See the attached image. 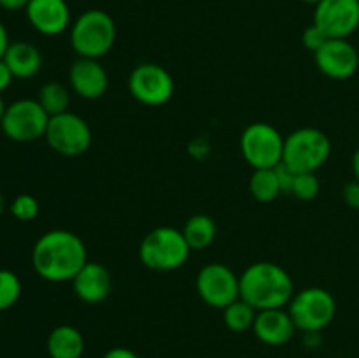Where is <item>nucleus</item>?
Segmentation results:
<instances>
[{"label":"nucleus","mask_w":359,"mask_h":358,"mask_svg":"<svg viewBox=\"0 0 359 358\" xmlns=\"http://www.w3.org/2000/svg\"><path fill=\"white\" fill-rule=\"evenodd\" d=\"M86 263L88 251L83 239L63 228L42 234L32 248V267L49 283H69Z\"/></svg>","instance_id":"obj_1"},{"label":"nucleus","mask_w":359,"mask_h":358,"mask_svg":"<svg viewBox=\"0 0 359 358\" xmlns=\"http://www.w3.org/2000/svg\"><path fill=\"white\" fill-rule=\"evenodd\" d=\"M241 298L256 311L287 307L294 295L293 277L273 262L251 263L238 276Z\"/></svg>","instance_id":"obj_2"},{"label":"nucleus","mask_w":359,"mask_h":358,"mask_svg":"<svg viewBox=\"0 0 359 358\" xmlns=\"http://www.w3.org/2000/svg\"><path fill=\"white\" fill-rule=\"evenodd\" d=\"M118 28L114 18L102 9H88L69 28L70 46L79 58L100 60L114 48Z\"/></svg>","instance_id":"obj_3"},{"label":"nucleus","mask_w":359,"mask_h":358,"mask_svg":"<svg viewBox=\"0 0 359 358\" xmlns=\"http://www.w3.org/2000/svg\"><path fill=\"white\" fill-rule=\"evenodd\" d=\"M191 248L182 230L174 227H156L144 235L139 246V258L147 269L172 272L188 262Z\"/></svg>","instance_id":"obj_4"},{"label":"nucleus","mask_w":359,"mask_h":358,"mask_svg":"<svg viewBox=\"0 0 359 358\" xmlns=\"http://www.w3.org/2000/svg\"><path fill=\"white\" fill-rule=\"evenodd\" d=\"M332 154V142L323 130L304 126L284 137L283 164L293 172H318Z\"/></svg>","instance_id":"obj_5"},{"label":"nucleus","mask_w":359,"mask_h":358,"mask_svg":"<svg viewBox=\"0 0 359 358\" xmlns=\"http://www.w3.org/2000/svg\"><path fill=\"white\" fill-rule=\"evenodd\" d=\"M287 312L293 318L297 330L305 333H318L335 319L337 300L328 290L319 286L294 291L287 304Z\"/></svg>","instance_id":"obj_6"},{"label":"nucleus","mask_w":359,"mask_h":358,"mask_svg":"<svg viewBox=\"0 0 359 358\" xmlns=\"http://www.w3.org/2000/svg\"><path fill=\"white\" fill-rule=\"evenodd\" d=\"M44 139L55 153L67 158H76L90 150L93 133L90 123L83 116L67 111L49 118Z\"/></svg>","instance_id":"obj_7"},{"label":"nucleus","mask_w":359,"mask_h":358,"mask_svg":"<svg viewBox=\"0 0 359 358\" xmlns=\"http://www.w3.org/2000/svg\"><path fill=\"white\" fill-rule=\"evenodd\" d=\"M241 151L244 160L255 168H273L283 161L284 137L273 125L255 121L241 135Z\"/></svg>","instance_id":"obj_8"},{"label":"nucleus","mask_w":359,"mask_h":358,"mask_svg":"<svg viewBox=\"0 0 359 358\" xmlns=\"http://www.w3.org/2000/svg\"><path fill=\"white\" fill-rule=\"evenodd\" d=\"M49 114L37 98H20L9 104L0 121V128L7 139L14 142H34L46 135Z\"/></svg>","instance_id":"obj_9"},{"label":"nucleus","mask_w":359,"mask_h":358,"mask_svg":"<svg viewBox=\"0 0 359 358\" xmlns=\"http://www.w3.org/2000/svg\"><path fill=\"white\" fill-rule=\"evenodd\" d=\"M128 91L137 102L149 107H160L167 104L175 91L174 77L165 67L158 63H139L130 72Z\"/></svg>","instance_id":"obj_10"},{"label":"nucleus","mask_w":359,"mask_h":358,"mask_svg":"<svg viewBox=\"0 0 359 358\" xmlns=\"http://www.w3.org/2000/svg\"><path fill=\"white\" fill-rule=\"evenodd\" d=\"M198 297L207 305L223 311L226 305L241 298V281L228 265L212 262L198 270L195 279Z\"/></svg>","instance_id":"obj_11"},{"label":"nucleus","mask_w":359,"mask_h":358,"mask_svg":"<svg viewBox=\"0 0 359 358\" xmlns=\"http://www.w3.org/2000/svg\"><path fill=\"white\" fill-rule=\"evenodd\" d=\"M312 23L328 39H347L359 27V0H321Z\"/></svg>","instance_id":"obj_12"},{"label":"nucleus","mask_w":359,"mask_h":358,"mask_svg":"<svg viewBox=\"0 0 359 358\" xmlns=\"http://www.w3.org/2000/svg\"><path fill=\"white\" fill-rule=\"evenodd\" d=\"M314 63L330 79L346 81L358 72L359 53L347 39H328L314 53Z\"/></svg>","instance_id":"obj_13"},{"label":"nucleus","mask_w":359,"mask_h":358,"mask_svg":"<svg viewBox=\"0 0 359 358\" xmlns=\"http://www.w3.org/2000/svg\"><path fill=\"white\" fill-rule=\"evenodd\" d=\"M25 14L30 27L46 37L62 35L72 25L67 0H30Z\"/></svg>","instance_id":"obj_14"},{"label":"nucleus","mask_w":359,"mask_h":358,"mask_svg":"<svg viewBox=\"0 0 359 358\" xmlns=\"http://www.w3.org/2000/svg\"><path fill=\"white\" fill-rule=\"evenodd\" d=\"M70 90L84 100H98L109 88V74L100 60L77 58L69 69Z\"/></svg>","instance_id":"obj_15"},{"label":"nucleus","mask_w":359,"mask_h":358,"mask_svg":"<svg viewBox=\"0 0 359 358\" xmlns=\"http://www.w3.org/2000/svg\"><path fill=\"white\" fill-rule=\"evenodd\" d=\"M70 283L76 297L84 304H100L112 291V276L107 267L90 260Z\"/></svg>","instance_id":"obj_16"},{"label":"nucleus","mask_w":359,"mask_h":358,"mask_svg":"<svg viewBox=\"0 0 359 358\" xmlns=\"http://www.w3.org/2000/svg\"><path fill=\"white\" fill-rule=\"evenodd\" d=\"M252 332L266 346H284L293 339L297 326L287 309H265L256 312Z\"/></svg>","instance_id":"obj_17"},{"label":"nucleus","mask_w":359,"mask_h":358,"mask_svg":"<svg viewBox=\"0 0 359 358\" xmlns=\"http://www.w3.org/2000/svg\"><path fill=\"white\" fill-rule=\"evenodd\" d=\"M2 60L13 72L14 79H30L42 69V53L37 46L27 41L11 42Z\"/></svg>","instance_id":"obj_18"},{"label":"nucleus","mask_w":359,"mask_h":358,"mask_svg":"<svg viewBox=\"0 0 359 358\" xmlns=\"http://www.w3.org/2000/svg\"><path fill=\"white\" fill-rule=\"evenodd\" d=\"M46 347L49 358H81L84 353V337L76 326L58 325L49 332Z\"/></svg>","instance_id":"obj_19"},{"label":"nucleus","mask_w":359,"mask_h":358,"mask_svg":"<svg viewBox=\"0 0 359 358\" xmlns=\"http://www.w3.org/2000/svg\"><path fill=\"white\" fill-rule=\"evenodd\" d=\"M182 234H184V239L189 248H191V251H202V249L209 248L214 239H216V221L207 216V214H195V216L186 221Z\"/></svg>","instance_id":"obj_20"},{"label":"nucleus","mask_w":359,"mask_h":358,"mask_svg":"<svg viewBox=\"0 0 359 358\" xmlns=\"http://www.w3.org/2000/svg\"><path fill=\"white\" fill-rule=\"evenodd\" d=\"M37 102L48 112L49 118L51 116L63 114V112L69 111L70 91L65 84L58 83V81H48L39 90Z\"/></svg>","instance_id":"obj_21"},{"label":"nucleus","mask_w":359,"mask_h":358,"mask_svg":"<svg viewBox=\"0 0 359 358\" xmlns=\"http://www.w3.org/2000/svg\"><path fill=\"white\" fill-rule=\"evenodd\" d=\"M249 192L258 202H273L280 195V185L277 179L276 167L273 168H255L249 179Z\"/></svg>","instance_id":"obj_22"},{"label":"nucleus","mask_w":359,"mask_h":358,"mask_svg":"<svg viewBox=\"0 0 359 358\" xmlns=\"http://www.w3.org/2000/svg\"><path fill=\"white\" fill-rule=\"evenodd\" d=\"M256 312L258 311L252 305H249L242 298H237L223 309V321L231 332H245L255 325Z\"/></svg>","instance_id":"obj_23"},{"label":"nucleus","mask_w":359,"mask_h":358,"mask_svg":"<svg viewBox=\"0 0 359 358\" xmlns=\"http://www.w3.org/2000/svg\"><path fill=\"white\" fill-rule=\"evenodd\" d=\"M21 297V281L16 272L0 269V312L13 307Z\"/></svg>","instance_id":"obj_24"},{"label":"nucleus","mask_w":359,"mask_h":358,"mask_svg":"<svg viewBox=\"0 0 359 358\" xmlns=\"http://www.w3.org/2000/svg\"><path fill=\"white\" fill-rule=\"evenodd\" d=\"M319 192H321V183H319L316 172H298L294 175L291 195L297 197L298 200H305V202L314 200Z\"/></svg>","instance_id":"obj_25"},{"label":"nucleus","mask_w":359,"mask_h":358,"mask_svg":"<svg viewBox=\"0 0 359 358\" xmlns=\"http://www.w3.org/2000/svg\"><path fill=\"white\" fill-rule=\"evenodd\" d=\"M11 214L20 221H32L39 216V200L30 193H21V195L14 197V200L9 206Z\"/></svg>","instance_id":"obj_26"},{"label":"nucleus","mask_w":359,"mask_h":358,"mask_svg":"<svg viewBox=\"0 0 359 358\" xmlns=\"http://www.w3.org/2000/svg\"><path fill=\"white\" fill-rule=\"evenodd\" d=\"M326 41H328V37H326V35L323 34L321 28L316 27L314 23L309 25V27L304 30V34H302V44H304L305 48L312 53L318 51V49L321 48Z\"/></svg>","instance_id":"obj_27"},{"label":"nucleus","mask_w":359,"mask_h":358,"mask_svg":"<svg viewBox=\"0 0 359 358\" xmlns=\"http://www.w3.org/2000/svg\"><path fill=\"white\" fill-rule=\"evenodd\" d=\"M276 172H277V179H279L280 192L287 193V195H291V190H293L294 175H297V172L291 171V168L287 167V165H284L283 161H280V164L277 165Z\"/></svg>","instance_id":"obj_28"},{"label":"nucleus","mask_w":359,"mask_h":358,"mask_svg":"<svg viewBox=\"0 0 359 358\" xmlns=\"http://www.w3.org/2000/svg\"><path fill=\"white\" fill-rule=\"evenodd\" d=\"M342 197L346 206H349L351 209L359 211V181L354 179V181L347 183V185L344 186Z\"/></svg>","instance_id":"obj_29"},{"label":"nucleus","mask_w":359,"mask_h":358,"mask_svg":"<svg viewBox=\"0 0 359 358\" xmlns=\"http://www.w3.org/2000/svg\"><path fill=\"white\" fill-rule=\"evenodd\" d=\"M13 79H14V76H13V72L9 70V67L6 65V62H4V60H0V93H2V91H6L7 88L13 84Z\"/></svg>","instance_id":"obj_30"},{"label":"nucleus","mask_w":359,"mask_h":358,"mask_svg":"<svg viewBox=\"0 0 359 358\" xmlns=\"http://www.w3.org/2000/svg\"><path fill=\"white\" fill-rule=\"evenodd\" d=\"M102 358H139V354H137L135 351L128 350V347L118 346V347H112V350H109Z\"/></svg>","instance_id":"obj_31"},{"label":"nucleus","mask_w":359,"mask_h":358,"mask_svg":"<svg viewBox=\"0 0 359 358\" xmlns=\"http://www.w3.org/2000/svg\"><path fill=\"white\" fill-rule=\"evenodd\" d=\"M30 0H0V9L9 11V13H16V11L27 9Z\"/></svg>","instance_id":"obj_32"},{"label":"nucleus","mask_w":359,"mask_h":358,"mask_svg":"<svg viewBox=\"0 0 359 358\" xmlns=\"http://www.w3.org/2000/svg\"><path fill=\"white\" fill-rule=\"evenodd\" d=\"M11 41H9V32H7L6 25L0 21V60L4 58V55H6L7 48H9Z\"/></svg>","instance_id":"obj_33"},{"label":"nucleus","mask_w":359,"mask_h":358,"mask_svg":"<svg viewBox=\"0 0 359 358\" xmlns=\"http://www.w3.org/2000/svg\"><path fill=\"white\" fill-rule=\"evenodd\" d=\"M353 174H354V179L359 181V147L353 154Z\"/></svg>","instance_id":"obj_34"},{"label":"nucleus","mask_w":359,"mask_h":358,"mask_svg":"<svg viewBox=\"0 0 359 358\" xmlns=\"http://www.w3.org/2000/svg\"><path fill=\"white\" fill-rule=\"evenodd\" d=\"M6 102H4V98H2V93H0V121H2V118H4V112H6Z\"/></svg>","instance_id":"obj_35"},{"label":"nucleus","mask_w":359,"mask_h":358,"mask_svg":"<svg viewBox=\"0 0 359 358\" xmlns=\"http://www.w3.org/2000/svg\"><path fill=\"white\" fill-rule=\"evenodd\" d=\"M302 2H305V4H318V2H321V0H302Z\"/></svg>","instance_id":"obj_36"},{"label":"nucleus","mask_w":359,"mask_h":358,"mask_svg":"<svg viewBox=\"0 0 359 358\" xmlns=\"http://www.w3.org/2000/svg\"><path fill=\"white\" fill-rule=\"evenodd\" d=\"M4 209V200H2V195H0V213H2Z\"/></svg>","instance_id":"obj_37"},{"label":"nucleus","mask_w":359,"mask_h":358,"mask_svg":"<svg viewBox=\"0 0 359 358\" xmlns=\"http://www.w3.org/2000/svg\"><path fill=\"white\" fill-rule=\"evenodd\" d=\"M0 325H2V321H0Z\"/></svg>","instance_id":"obj_38"}]
</instances>
